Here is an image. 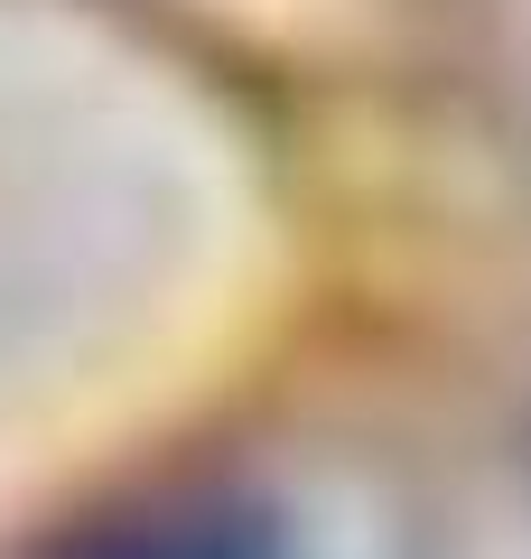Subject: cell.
I'll return each mask as SVG.
<instances>
[{"label": "cell", "instance_id": "6da1fadb", "mask_svg": "<svg viewBox=\"0 0 531 559\" xmlns=\"http://www.w3.org/2000/svg\"><path fill=\"white\" fill-rule=\"evenodd\" d=\"M57 559H252L224 522H187V513H150V522H94L75 532Z\"/></svg>", "mask_w": 531, "mask_h": 559}]
</instances>
